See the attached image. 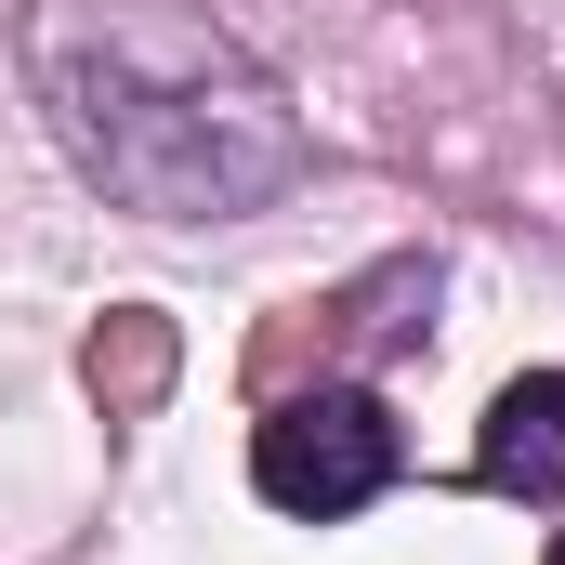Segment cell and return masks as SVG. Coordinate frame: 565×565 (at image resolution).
<instances>
[{"label":"cell","mask_w":565,"mask_h":565,"mask_svg":"<svg viewBox=\"0 0 565 565\" xmlns=\"http://www.w3.org/2000/svg\"><path fill=\"white\" fill-rule=\"evenodd\" d=\"M26 93L79 184L145 224H237L302 184L289 79L198 0H40Z\"/></svg>","instance_id":"cell-1"},{"label":"cell","mask_w":565,"mask_h":565,"mask_svg":"<svg viewBox=\"0 0 565 565\" xmlns=\"http://www.w3.org/2000/svg\"><path fill=\"white\" fill-rule=\"evenodd\" d=\"M395 408L369 395V382H316V395H277L264 422H250V487L302 513V526H342V513H369L382 487H395Z\"/></svg>","instance_id":"cell-2"},{"label":"cell","mask_w":565,"mask_h":565,"mask_svg":"<svg viewBox=\"0 0 565 565\" xmlns=\"http://www.w3.org/2000/svg\"><path fill=\"white\" fill-rule=\"evenodd\" d=\"M473 473L526 513H565V369H526L487 395V434H473Z\"/></svg>","instance_id":"cell-3"},{"label":"cell","mask_w":565,"mask_h":565,"mask_svg":"<svg viewBox=\"0 0 565 565\" xmlns=\"http://www.w3.org/2000/svg\"><path fill=\"white\" fill-rule=\"evenodd\" d=\"M553 565H565V540H553Z\"/></svg>","instance_id":"cell-4"}]
</instances>
